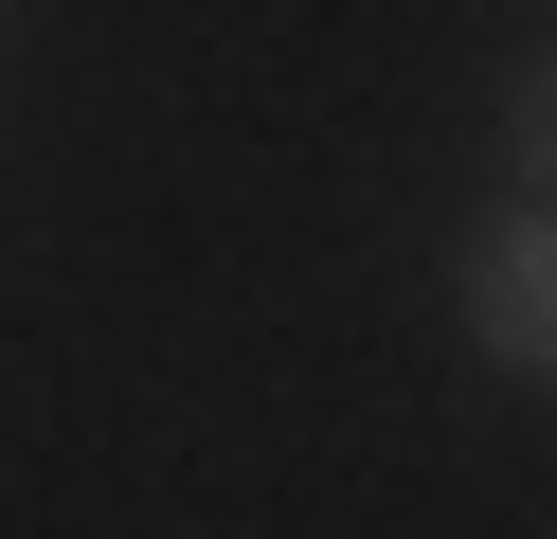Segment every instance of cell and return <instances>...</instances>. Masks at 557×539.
Wrapping results in <instances>:
<instances>
[{"mask_svg":"<svg viewBox=\"0 0 557 539\" xmlns=\"http://www.w3.org/2000/svg\"><path fill=\"white\" fill-rule=\"evenodd\" d=\"M468 342L504 378H557V198H521V216L468 234Z\"/></svg>","mask_w":557,"mask_h":539,"instance_id":"6da1fadb","label":"cell"},{"mask_svg":"<svg viewBox=\"0 0 557 539\" xmlns=\"http://www.w3.org/2000/svg\"><path fill=\"white\" fill-rule=\"evenodd\" d=\"M504 162H521V198H557V54L504 90Z\"/></svg>","mask_w":557,"mask_h":539,"instance_id":"7a4b0ae2","label":"cell"}]
</instances>
